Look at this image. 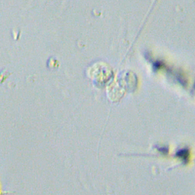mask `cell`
Masks as SVG:
<instances>
[{
    "label": "cell",
    "mask_w": 195,
    "mask_h": 195,
    "mask_svg": "<svg viewBox=\"0 0 195 195\" xmlns=\"http://www.w3.org/2000/svg\"><path fill=\"white\" fill-rule=\"evenodd\" d=\"M160 152L162 153H168V149L167 148H159Z\"/></svg>",
    "instance_id": "cell-2"
},
{
    "label": "cell",
    "mask_w": 195,
    "mask_h": 195,
    "mask_svg": "<svg viewBox=\"0 0 195 195\" xmlns=\"http://www.w3.org/2000/svg\"><path fill=\"white\" fill-rule=\"evenodd\" d=\"M177 158L181 159L184 162L188 161L189 157V151L188 149H183L178 151L176 154Z\"/></svg>",
    "instance_id": "cell-1"
}]
</instances>
